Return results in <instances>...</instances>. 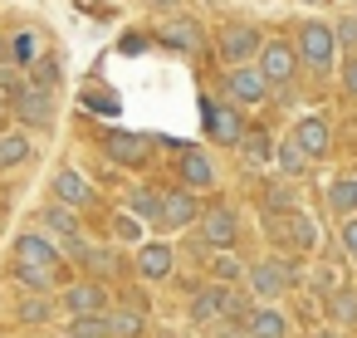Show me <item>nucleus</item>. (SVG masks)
I'll return each mask as SVG.
<instances>
[{"mask_svg":"<svg viewBox=\"0 0 357 338\" xmlns=\"http://www.w3.org/2000/svg\"><path fill=\"white\" fill-rule=\"evenodd\" d=\"M298 59H303L313 74H328V69L337 64V35H333V25L308 20V25L298 30Z\"/></svg>","mask_w":357,"mask_h":338,"instance_id":"f03ea898","label":"nucleus"},{"mask_svg":"<svg viewBox=\"0 0 357 338\" xmlns=\"http://www.w3.org/2000/svg\"><path fill=\"white\" fill-rule=\"evenodd\" d=\"M269 206H274V211L294 206V186H269Z\"/></svg>","mask_w":357,"mask_h":338,"instance_id":"72a5a7b5","label":"nucleus"},{"mask_svg":"<svg viewBox=\"0 0 357 338\" xmlns=\"http://www.w3.org/2000/svg\"><path fill=\"white\" fill-rule=\"evenodd\" d=\"M64 338H74V333H64Z\"/></svg>","mask_w":357,"mask_h":338,"instance_id":"a19ab883","label":"nucleus"},{"mask_svg":"<svg viewBox=\"0 0 357 338\" xmlns=\"http://www.w3.org/2000/svg\"><path fill=\"white\" fill-rule=\"evenodd\" d=\"M294 147H298L308 162L328 157V147H333V133H328V123H323V118H298V123H294Z\"/></svg>","mask_w":357,"mask_h":338,"instance_id":"1a4fd4ad","label":"nucleus"},{"mask_svg":"<svg viewBox=\"0 0 357 338\" xmlns=\"http://www.w3.org/2000/svg\"><path fill=\"white\" fill-rule=\"evenodd\" d=\"M235 235H240V226H235V211H230V206H211V211L201 216V240H206V245L230 250Z\"/></svg>","mask_w":357,"mask_h":338,"instance_id":"9d476101","label":"nucleus"},{"mask_svg":"<svg viewBox=\"0 0 357 338\" xmlns=\"http://www.w3.org/2000/svg\"><path fill=\"white\" fill-rule=\"evenodd\" d=\"M225 89H230V98H235V103H245V108H255V103H264V98H269V79H264V74H259V64H250V59L230 69Z\"/></svg>","mask_w":357,"mask_h":338,"instance_id":"423d86ee","label":"nucleus"},{"mask_svg":"<svg viewBox=\"0 0 357 338\" xmlns=\"http://www.w3.org/2000/svg\"><path fill=\"white\" fill-rule=\"evenodd\" d=\"M162 338H176V333H162Z\"/></svg>","mask_w":357,"mask_h":338,"instance_id":"58836bf2","label":"nucleus"},{"mask_svg":"<svg viewBox=\"0 0 357 338\" xmlns=\"http://www.w3.org/2000/svg\"><path fill=\"white\" fill-rule=\"evenodd\" d=\"M308 6H318V0H308Z\"/></svg>","mask_w":357,"mask_h":338,"instance_id":"ea45409f","label":"nucleus"},{"mask_svg":"<svg viewBox=\"0 0 357 338\" xmlns=\"http://www.w3.org/2000/svg\"><path fill=\"white\" fill-rule=\"evenodd\" d=\"M64 309L69 314H103L108 309V289L98 279H79V284L64 289Z\"/></svg>","mask_w":357,"mask_h":338,"instance_id":"9b49d317","label":"nucleus"},{"mask_svg":"<svg viewBox=\"0 0 357 338\" xmlns=\"http://www.w3.org/2000/svg\"><path fill=\"white\" fill-rule=\"evenodd\" d=\"M215 279H220V284H230V279H240V265H235L230 255H220V260H215Z\"/></svg>","mask_w":357,"mask_h":338,"instance_id":"2f4dec72","label":"nucleus"},{"mask_svg":"<svg viewBox=\"0 0 357 338\" xmlns=\"http://www.w3.org/2000/svg\"><path fill=\"white\" fill-rule=\"evenodd\" d=\"M10 260H15V274H20L30 289H50V284H54V274H59V265H64L59 245H54V240H45V235H35V230L15 235Z\"/></svg>","mask_w":357,"mask_h":338,"instance_id":"f257e3e1","label":"nucleus"},{"mask_svg":"<svg viewBox=\"0 0 357 338\" xmlns=\"http://www.w3.org/2000/svg\"><path fill=\"white\" fill-rule=\"evenodd\" d=\"M250 289L264 294V299H279L289 289V270L279 260H264V265H250Z\"/></svg>","mask_w":357,"mask_h":338,"instance_id":"dca6fc26","label":"nucleus"},{"mask_svg":"<svg viewBox=\"0 0 357 338\" xmlns=\"http://www.w3.org/2000/svg\"><path fill=\"white\" fill-rule=\"evenodd\" d=\"M196 216H201V206H196V191L176 186V191H167V196H162V226L181 230V226H191Z\"/></svg>","mask_w":357,"mask_h":338,"instance_id":"ddd939ff","label":"nucleus"},{"mask_svg":"<svg viewBox=\"0 0 357 338\" xmlns=\"http://www.w3.org/2000/svg\"><path fill=\"white\" fill-rule=\"evenodd\" d=\"M103 318H108V338H142V328H147V314L142 309H103Z\"/></svg>","mask_w":357,"mask_h":338,"instance_id":"6ab92c4d","label":"nucleus"},{"mask_svg":"<svg viewBox=\"0 0 357 338\" xmlns=\"http://www.w3.org/2000/svg\"><path fill=\"white\" fill-rule=\"evenodd\" d=\"M103 147H108V157H113V162H128V167L147 162V138H142V133H108V138H103Z\"/></svg>","mask_w":357,"mask_h":338,"instance_id":"f3484780","label":"nucleus"},{"mask_svg":"<svg viewBox=\"0 0 357 338\" xmlns=\"http://www.w3.org/2000/svg\"><path fill=\"white\" fill-rule=\"evenodd\" d=\"M20 318H25V323L50 318V299H25V304H20Z\"/></svg>","mask_w":357,"mask_h":338,"instance_id":"c756f323","label":"nucleus"},{"mask_svg":"<svg viewBox=\"0 0 357 338\" xmlns=\"http://www.w3.org/2000/svg\"><path fill=\"white\" fill-rule=\"evenodd\" d=\"M342 245H347V255L357 260V211H352V216L342 221Z\"/></svg>","mask_w":357,"mask_h":338,"instance_id":"473e14b6","label":"nucleus"},{"mask_svg":"<svg viewBox=\"0 0 357 338\" xmlns=\"http://www.w3.org/2000/svg\"><path fill=\"white\" fill-rule=\"evenodd\" d=\"M20 162H30V138L25 133H0V172H15Z\"/></svg>","mask_w":357,"mask_h":338,"instance_id":"aec40b11","label":"nucleus"},{"mask_svg":"<svg viewBox=\"0 0 357 338\" xmlns=\"http://www.w3.org/2000/svg\"><path fill=\"white\" fill-rule=\"evenodd\" d=\"M6 113H10V94H6V89H0V118H6Z\"/></svg>","mask_w":357,"mask_h":338,"instance_id":"e433bc0d","label":"nucleus"},{"mask_svg":"<svg viewBox=\"0 0 357 338\" xmlns=\"http://www.w3.org/2000/svg\"><path fill=\"white\" fill-rule=\"evenodd\" d=\"M167 45H176V50L196 54L206 40H201V25H196V20H172V25H167Z\"/></svg>","mask_w":357,"mask_h":338,"instance_id":"4be33fe9","label":"nucleus"},{"mask_svg":"<svg viewBox=\"0 0 357 338\" xmlns=\"http://www.w3.org/2000/svg\"><path fill=\"white\" fill-rule=\"evenodd\" d=\"M172 270H176V250L167 245V240H147V245H137V274L142 279H172Z\"/></svg>","mask_w":357,"mask_h":338,"instance_id":"6e6552de","label":"nucleus"},{"mask_svg":"<svg viewBox=\"0 0 357 338\" xmlns=\"http://www.w3.org/2000/svg\"><path fill=\"white\" fill-rule=\"evenodd\" d=\"M230 309H235V299H230L225 284H211V289H201L191 299V318L196 323H220V314H230Z\"/></svg>","mask_w":357,"mask_h":338,"instance_id":"4468645a","label":"nucleus"},{"mask_svg":"<svg viewBox=\"0 0 357 338\" xmlns=\"http://www.w3.org/2000/svg\"><path fill=\"white\" fill-rule=\"evenodd\" d=\"M132 216H147V221H162V201L152 191H132Z\"/></svg>","mask_w":357,"mask_h":338,"instance_id":"bb28decb","label":"nucleus"},{"mask_svg":"<svg viewBox=\"0 0 357 338\" xmlns=\"http://www.w3.org/2000/svg\"><path fill=\"white\" fill-rule=\"evenodd\" d=\"M10 108H15V118L30 123V128H50V123H54V94H50L45 84H15V89H10Z\"/></svg>","mask_w":357,"mask_h":338,"instance_id":"7ed1b4c3","label":"nucleus"},{"mask_svg":"<svg viewBox=\"0 0 357 338\" xmlns=\"http://www.w3.org/2000/svg\"><path fill=\"white\" fill-rule=\"evenodd\" d=\"M59 240H69V235H79V216H74V206H64V201H50L45 206V216H40Z\"/></svg>","mask_w":357,"mask_h":338,"instance_id":"412c9836","label":"nucleus"},{"mask_svg":"<svg viewBox=\"0 0 357 338\" xmlns=\"http://www.w3.org/2000/svg\"><path fill=\"white\" fill-rule=\"evenodd\" d=\"M333 35H337V45L357 50V20H337V25H333Z\"/></svg>","mask_w":357,"mask_h":338,"instance_id":"7c9ffc66","label":"nucleus"},{"mask_svg":"<svg viewBox=\"0 0 357 338\" xmlns=\"http://www.w3.org/2000/svg\"><path fill=\"white\" fill-rule=\"evenodd\" d=\"M69 333H74V338H108V318H103V314H74Z\"/></svg>","mask_w":357,"mask_h":338,"instance_id":"393cba45","label":"nucleus"},{"mask_svg":"<svg viewBox=\"0 0 357 338\" xmlns=\"http://www.w3.org/2000/svg\"><path fill=\"white\" fill-rule=\"evenodd\" d=\"M113 226H118V240H142V216L118 211V216H113Z\"/></svg>","mask_w":357,"mask_h":338,"instance_id":"cd10ccee","label":"nucleus"},{"mask_svg":"<svg viewBox=\"0 0 357 338\" xmlns=\"http://www.w3.org/2000/svg\"><path fill=\"white\" fill-rule=\"evenodd\" d=\"M259 45H264V35H259L255 25H225V30H220V59H225V64H245V59H255Z\"/></svg>","mask_w":357,"mask_h":338,"instance_id":"0eeeda50","label":"nucleus"},{"mask_svg":"<svg viewBox=\"0 0 357 338\" xmlns=\"http://www.w3.org/2000/svg\"><path fill=\"white\" fill-rule=\"evenodd\" d=\"M181 186H186V191L215 186V162H211L201 147H186V152H181Z\"/></svg>","mask_w":357,"mask_h":338,"instance_id":"f8f14e48","label":"nucleus"},{"mask_svg":"<svg viewBox=\"0 0 357 338\" xmlns=\"http://www.w3.org/2000/svg\"><path fill=\"white\" fill-rule=\"evenodd\" d=\"M201 118H206L211 142H220V147H240V138H245L240 108H230L225 98H201Z\"/></svg>","mask_w":357,"mask_h":338,"instance_id":"39448f33","label":"nucleus"},{"mask_svg":"<svg viewBox=\"0 0 357 338\" xmlns=\"http://www.w3.org/2000/svg\"><path fill=\"white\" fill-rule=\"evenodd\" d=\"M245 338H289V318L279 309H255L245 318Z\"/></svg>","mask_w":357,"mask_h":338,"instance_id":"a211bd4d","label":"nucleus"},{"mask_svg":"<svg viewBox=\"0 0 357 338\" xmlns=\"http://www.w3.org/2000/svg\"><path fill=\"white\" fill-rule=\"evenodd\" d=\"M54 201H64V206H74V211H79V206H89V201H93V186H89L74 167H59V172H54Z\"/></svg>","mask_w":357,"mask_h":338,"instance_id":"2eb2a0df","label":"nucleus"},{"mask_svg":"<svg viewBox=\"0 0 357 338\" xmlns=\"http://www.w3.org/2000/svg\"><path fill=\"white\" fill-rule=\"evenodd\" d=\"M328 206H333L337 216H352V211H357V177H337V182L328 186Z\"/></svg>","mask_w":357,"mask_h":338,"instance_id":"5701e85b","label":"nucleus"},{"mask_svg":"<svg viewBox=\"0 0 357 338\" xmlns=\"http://www.w3.org/2000/svg\"><path fill=\"white\" fill-rule=\"evenodd\" d=\"M255 64H259V74L269 79V89H284V84L298 74V50H294L289 40H264L259 54H255Z\"/></svg>","mask_w":357,"mask_h":338,"instance_id":"20e7f679","label":"nucleus"},{"mask_svg":"<svg viewBox=\"0 0 357 338\" xmlns=\"http://www.w3.org/2000/svg\"><path fill=\"white\" fill-rule=\"evenodd\" d=\"M342 89H347V98H357V54L342 64Z\"/></svg>","mask_w":357,"mask_h":338,"instance_id":"f704fd0d","label":"nucleus"},{"mask_svg":"<svg viewBox=\"0 0 357 338\" xmlns=\"http://www.w3.org/2000/svg\"><path fill=\"white\" fill-rule=\"evenodd\" d=\"M289 226H294V245H298V250H313V245H318V226H313L303 211L289 206Z\"/></svg>","mask_w":357,"mask_h":338,"instance_id":"b1692460","label":"nucleus"},{"mask_svg":"<svg viewBox=\"0 0 357 338\" xmlns=\"http://www.w3.org/2000/svg\"><path fill=\"white\" fill-rule=\"evenodd\" d=\"M240 142H245V152H250V157H269V138H264L259 128H250Z\"/></svg>","mask_w":357,"mask_h":338,"instance_id":"c85d7f7f","label":"nucleus"},{"mask_svg":"<svg viewBox=\"0 0 357 338\" xmlns=\"http://www.w3.org/2000/svg\"><path fill=\"white\" fill-rule=\"evenodd\" d=\"M147 6H152V10H172V6H176V0H147Z\"/></svg>","mask_w":357,"mask_h":338,"instance_id":"c9c22d12","label":"nucleus"},{"mask_svg":"<svg viewBox=\"0 0 357 338\" xmlns=\"http://www.w3.org/2000/svg\"><path fill=\"white\" fill-rule=\"evenodd\" d=\"M274 157H279V167H284V172H289V177H298V172H308V157H303V152H298V147H294V138H284V142H279V152H274Z\"/></svg>","mask_w":357,"mask_h":338,"instance_id":"a878e982","label":"nucleus"},{"mask_svg":"<svg viewBox=\"0 0 357 338\" xmlns=\"http://www.w3.org/2000/svg\"><path fill=\"white\" fill-rule=\"evenodd\" d=\"M318 338H337V333H318Z\"/></svg>","mask_w":357,"mask_h":338,"instance_id":"4c0bfd02","label":"nucleus"}]
</instances>
